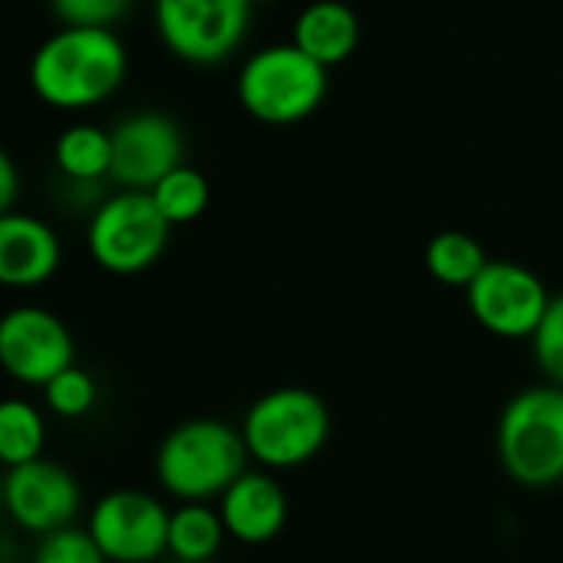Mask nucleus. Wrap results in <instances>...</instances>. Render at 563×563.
<instances>
[{
    "instance_id": "f257e3e1",
    "label": "nucleus",
    "mask_w": 563,
    "mask_h": 563,
    "mask_svg": "<svg viewBox=\"0 0 563 563\" xmlns=\"http://www.w3.org/2000/svg\"><path fill=\"white\" fill-rule=\"evenodd\" d=\"M130 74L126 44L113 27H60L31 57L27 80L54 110H90L107 103Z\"/></svg>"
},
{
    "instance_id": "f03ea898",
    "label": "nucleus",
    "mask_w": 563,
    "mask_h": 563,
    "mask_svg": "<svg viewBox=\"0 0 563 563\" xmlns=\"http://www.w3.org/2000/svg\"><path fill=\"white\" fill-rule=\"evenodd\" d=\"M249 461L239 428L219 418H189L163 438L156 451V481L179 504H212L242 471H249Z\"/></svg>"
},
{
    "instance_id": "7ed1b4c3",
    "label": "nucleus",
    "mask_w": 563,
    "mask_h": 563,
    "mask_svg": "<svg viewBox=\"0 0 563 563\" xmlns=\"http://www.w3.org/2000/svg\"><path fill=\"white\" fill-rule=\"evenodd\" d=\"M249 457L265 471H292L322 454L332 434V415L312 388H272L255 398L242 418Z\"/></svg>"
},
{
    "instance_id": "20e7f679",
    "label": "nucleus",
    "mask_w": 563,
    "mask_h": 563,
    "mask_svg": "<svg viewBox=\"0 0 563 563\" xmlns=\"http://www.w3.org/2000/svg\"><path fill=\"white\" fill-rule=\"evenodd\" d=\"M497 461L520 487H553L563 481L560 385H530L504 405L497 418Z\"/></svg>"
},
{
    "instance_id": "39448f33",
    "label": "nucleus",
    "mask_w": 563,
    "mask_h": 563,
    "mask_svg": "<svg viewBox=\"0 0 563 563\" xmlns=\"http://www.w3.org/2000/svg\"><path fill=\"white\" fill-rule=\"evenodd\" d=\"M242 110L268 126H292L309 120L329 97V67L316 64L306 51L272 44L255 51L235 80Z\"/></svg>"
},
{
    "instance_id": "423d86ee",
    "label": "nucleus",
    "mask_w": 563,
    "mask_h": 563,
    "mask_svg": "<svg viewBox=\"0 0 563 563\" xmlns=\"http://www.w3.org/2000/svg\"><path fill=\"white\" fill-rule=\"evenodd\" d=\"M173 225L146 189H120L107 196L87 225V249L110 275H140L159 262Z\"/></svg>"
},
{
    "instance_id": "0eeeda50",
    "label": "nucleus",
    "mask_w": 563,
    "mask_h": 563,
    "mask_svg": "<svg viewBox=\"0 0 563 563\" xmlns=\"http://www.w3.org/2000/svg\"><path fill=\"white\" fill-rule=\"evenodd\" d=\"M255 0H153L163 47L192 67L229 60L252 24Z\"/></svg>"
},
{
    "instance_id": "6e6552de",
    "label": "nucleus",
    "mask_w": 563,
    "mask_h": 563,
    "mask_svg": "<svg viewBox=\"0 0 563 563\" xmlns=\"http://www.w3.org/2000/svg\"><path fill=\"white\" fill-rule=\"evenodd\" d=\"M471 319L497 339H530L547 312V286L540 275L520 262L487 258L464 289Z\"/></svg>"
},
{
    "instance_id": "1a4fd4ad",
    "label": "nucleus",
    "mask_w": 563,
    "mask_h": 563,
    "mask_svg": "<svg viewBox=\"0 0 563 563\" xmlns=\"http://www.w3.org/2000/svg\"><path fill=\"white\" fill-rule=\"evenodd\" d=\"M110 563H153L169 553V510L159 497L120 487L103 494L87 520Z\"/></svg>"
},
{
    "instance_id": "9d476101",
    "label": "nucleus",
    "mask_w": 563,
    "mask_h": 563,
    "mask_svg": "<svg viewBox=\"0 0 563 563\" xmlns=\"http://www.w3.org/2000/svg\"><path fill=\"white\" fill-rule=\"evenodd\" d=\"M77 362V345L60 316L41 306H14L0 316V368L18 385L44 388Z\"/></svg>"
},
{
    "instance_id": "9b49d317",
    "label": "nucleus",
    "mask_w": 563,
    "mask_h": 563,
    "mask_svg": "<svg viewBox=\"0 0 563 563\" xmlns=\"http://www.w3.org/2000/svg\"><path fill=\"white\" fill-rule=\"evenodd\" d=\"M0 507L27 533H51L70 527L84 507L80 481L60 461L34 457L4 471V500Z\"/></svg>"
},
{
    "instance_id": "f8f14e48",
    "label": "nucleus",
    "mask_w": 563,
    "mask_h": 563,
    "mask_svg": "<svg viewBox=\"0 0 563 563\" xmlns=\"http://www.w3.org/2000/svg\"><path fill=\"white\" fill-rule=\"evenodd\" d=\"M110 183L123 189H153L169 169L186 163V140L173 117L159 110H140L123 117L113 130Z\"/></svg>"
},
{
    "instance_id": "ddd939ff",
    "label": "nucleus",
    "mask_w": 563,
    "mask_h": 563,
    "mask_svg": "<svg viewBox=\"0 0 563 563\" xmlns=\"http://www.w3.org/2000/svg\"><path fill=\"white\" fill-rule=\"evenodd\" d=\"M64 249L51 222L31 212L0 216V286L4 289H37L60 268Z\"/></svg>"
},
{
    "instance_id": "4468645a",
    "label": "nucleus",
    "mask_w": 563,
    "mask_h": 563,
    "mask_svg": "<svg viewBox=\"0 0 563 563\" xmlns=\"http://www.w3.org/2000/svg\"><path fill=\"white\" fill-rule=\"evenodd\" d=\"M219 514L232 540L258 547L282 533L289 520V500L268 471H242L219 497Z\"/></svg>"
},
{
    "instance_id": "2eb2a0df",
    "label": "nucleus",
    "mask_w": 563,
    "mask_h": 563,
    "mask_svg": "<svg viewBox=\"0 0 563 563\" xmlns=\"http://www.w3.org/2000/svg\"><path fill=\"white\" fill-rule=\"evenodd\" d=\"M358 18L342 0H312L292 24V44L329 70L345 64L358 51Z\"/></svg>"
},
{
    "instance_id": "dca6fc26",
    "label": "nucleus",
    "mask_w": 563,
    "mask_h": 563,
    "mask_svg": "<svg viewBox=\"0 0 563 563\" xmlns=\"http://www.w3.org/2000/svg\"><path fill=\"white\" fill-rule=\"evenodd\" d=\"M54 163L64 183L100 186L103 179H110V163H113L110 130L93 126V123L67 126L54 143Z\"/></svg>"
},
{
    "instance_id": "f3484780",
    "label": "nucleus",
    "mask_w": 563,
    "mask_h": 563,
    "mask_svg": "<svg viewBox=\"0 0 563 563\" xmlns=\"http://www.w3.org/2000/svg\"><path fill=\"white\" fill-rule=\"evenodd\" d=\"M229 530L222 523L219 507L209 500H183L169 510V553L179 563H209L222 550Z\"/></svg>"
},
{
    "instance_id": "a211bd4d",
    "label": "nucleus",
    "mask_w": 563,
    "mask_h": 563,
    "mask_svg": "<svg viewBox=\"0 0 563 563\" xmlns=\"http://www.w3.org/2000/svg\"><path fill=\"white\" fill-rule=\"evenodd\" d=\"M47 421L34 401L4 398L0 401V467H18L44 457Z\"/></svg>"
},
{
    "instance_id": "6ab92c4d",
    "label": "nucleus",
    "mask_w": 563,
    "mask_h": 563,
    "mask_svg": "<svg viewBox=\"0 0 563 563\" xmlns=\"http://www.w3.org/2000/svg\"><path fill=\"white\" fill-rule=\"evenodd\" d=\"M424 265H428L431 278H438L441 286L467 289L474 275L487 265V252L481 249V242L474 235L444 229V232L431 235V242L424 249Z\"/></svg>"
},
{
    "instance_id": "aec40b11",
    "label": "nucleus",
    "mask_w": 563,
    "mask_h": 563,
    "mask_svg": "<svg viewBox=\"0 0 563 563\" xmlns=\"http://www.w3.org/2000/svg\"><path fill=\"white\" fill-rule=\"evenodd\" d=\"M156 202V209L166 216L169 225H189L196 222L206 209H209V199H212V189H209V179L192 169L189 163L169 169L153 189H146Z\"/></svg>"
},
{
    "instance_id": "412c9836",
    "label": "nucleus",
    "mask_w": 563,
    "mask_h": 563,
    "mask_svg": "<svg viewBox=\"0 0 563 563\" xmlns=\"http://www.w3.org/2000/svg\"><path fill=\"white\" fill-rule=\"evenodd\" d=\"M41 391H44V405L57 418H67V421L87 418L97 408V398H100V388H97L93 375L87 368H80L77 362L67 365L60 375H54Z\"/></svg>"
},
{
    "instance_id": "4be33fe9",
    "label": "nucleus",
    "mask_w": 563,
    "mask_h": 563,
    "mask_svg": "<svg viewBox=\"0 0 563 563\" xmlns=\"http://www.w3.org/2000/svg\"><path fill=\"white\" fill-rule=\"evenodd\" d=\"M530 349H533V362L547 375V382L563 388V292L550 296L547 312L530 335Z\"/></svg>"
},
{
    "instance_id": "5701e85b",
    "label": "nucleus",
    "mask_w": 563,
    "mask_h": 563,
    "mask_svg": "<svg viewBox=\"0 0 563 563\" xmlns=\"http://www.w3.org/2000/svg\"><path fill=\"white\" fill-rule=\"evenodd\" d=\"M31 563H110V560L90 530H80L70 523V527L44 533Z\"/></svg>"
},
{
    "instance_id": "b1692460",
    "label": "nucleus",
    "mask_w": 563,
    "mask_h": 563,
    "mask_svg": "<svg viewBox=\"0 0 563 563\" xmlns=\"http://www.w3.org/2000/svg\"><path fill=\"white\" fill-rule=\"evenodd\" d=\"M133 8V0H51L60 27H117Z\"/></svg>"
},
{
    "instance_id": "393cba45",
    "label": "nucleus",
    "mask_w": 563,
    "mask_h": 563,
    "mask_svg": "<svg viewBox=\"0 0 563 563\" xmlns=\"http://www.w3.org/2000/svg\"><path fill=\"white\" fill-rule=\"evenodd\" d=\"M18 196H21V173H18V163L11 159V153L0 146V216L11 212L18 206Z\"/></svg>"
},
{
    "instance_id": "a878e982",
    "label": "nucleus",
    "mask_w": 563,
    "mask_h": 563,
    "mask_svg": "<svg viewBox=\"0 0 563 563\" xmlns=\"http://www.w3.org/2000/svg\"><path fill=\"white\" fill-rule=\"evenodd\" d=\"M0 500H4V477H0Z\"/></svg>"
}]
</instances>
